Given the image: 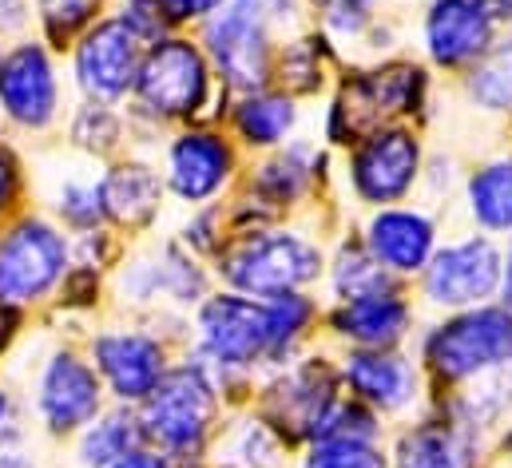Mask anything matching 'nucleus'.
I'll use <instances>...</instances> for the list:
<instances>
[{
  "label": "nucleus",
  "mask_w": 512,
  "mask_h": 468,
  "mask_svg": "<svg viewBox=\"0 0 512 468\" xmlns=\"http://www.w3.org/2000/svg\"><path fill=\"white\" fill-rule=\"evenodd\" d=\"M112 298L128 314H159V310H195L207 298V270L179 242H151L143 250H128L120 266L108 274Z\"/></svg>",
  "instance_id": "obj_5"
},
{
  "label": "nucleus",
  "mask_w": 512,
  "mask_h": 468,
  "mask_svg": "<svg viewBox=\"0 0 512 468\" xmlns=\"http://www.w3.org/2000/svg\"><path fill=\"white\" fill-rule=\"evenodd\" d=\"M469 211L485 231H512V159L489 163L469 179Z\"/></svg>",
  "instance_id": "obj_29"
},
{
  "label": "nucleus",
  "mask_w": 512,
  "mask_h": 468,
  "mask_svg": "<svg viewBox=\"0 0 512 468\" xmlns=\"http://www.w3.org/2000/svg\"><path fill=\"white\" fill-rule=\"evenodd\" d=\"M24 32H32L28 0H0V44L20 40Z\"/></svg>",
  "instance_id": "obj_38"
},
{
  "label": "nucleus",
  "mask_w": 512,
  "mask_h": 468,
  "mask_svg": "<svg viewBox=\"0 0 512 468\" xmlns=\"http://www.w3.org/2000/svg\"><path fill=\"white\" fill-rule=\"evenodd\" d=\"M20 433H28L24 421H20V401H16V393L8 389V381L0 377V441L20 437Z\"/></svg>",
  "instance_id": "obj_41"
},
{
  "label": "nucleus",
  "mask_w": 512,
  "mask_h": 468,
  "mask_svg": "<svg viewBox=\"0 0 512 468\" xmlns=\"http://www.w3.org/2000/svg\"><path fill=\"white\" fill-rule=\"evenodd\" d=\"M112 4H116V0H28L32 32L64 56L68 44H72L84 28H92L100 16L112 12Z\"/></svg>",
  "instance_id": "obj_26"
},
{
  "label": "nucleus",
  "mask_w": 512,
  "mask_h": 468,
  "mask_svg": "<svg viewBox=\"0 0 512 468\" xmlns=\"http://www.w3.org/2000/svg\"><path fill=\"white\" fill-rule=\"evenodd\" d=\"M425 357L445 381L481 377L512 361V310H469L437 326L425 342Z\"/></svg>",
  "instance_id": "obj_13"
},
{
  "label": "nucleus",
  "mask_w": 512,
  "mask_h": 468,
  "mask_svg": "<svg viewBox=\"0 0 512 468\" xmlns=\"http://www.w3.org/2000/svg\"><path fill=\"white\" fill-rule=\"evenodd\" d=\"M334 330L342 338H354L366 350H389L409 330V306H405L401 294H389V290L366 294V298H350V302L338 306Z\"/></svg>",
  "instance_id": "obj_22"
},
{
  "label": "nucleus",
  "mask_w": 512,
  "mask_h": 468,
  "mask_svg": "<svg viewBox=\"0 0 512 468\" xmlns=\"http://www.w3.org/2000/svg\"><path fill=\"white\" fill-rule=\"evenodd\" d=\"M100 203H104V223L120 238H135L155 227L167 203L163 171L139 151H124L120 159L100 167Z\"/></svg>",
  "instance_id": "obj_14"
},
{
  "label": "nucleus",
  "mask_w": 512,
  "mask_h": 468,
  "mask_svg": "<svg viewBox=\"0 0 512 468\" xmlns=\"http://www.w3.org/2000/svg\"><path fill=\"white\" fill-rule=\"evenodd\" d=\"M24 207H28V167H24V155L8 139H0V223L20 215Z\"/></svg>",
  "instance_id": "obj_36"
},
{
  "label": "nucleus",
  "mask_w": 512,
  "mask_h": 468,
  "mask_svg": "<svg viewBox=\"0 0 512 468\" xmlns=\"http://www.w3.org/2000/svg\"><path fill=\"white\" fill-rule=\"evenodd\" d=\"M104 286H108L104 270L72 262V270L64 274V282H60V290L52 298V310H60V314H92V310H100Z\"/></svg>",
  "instance_id": "obj_33"
},
{
  "label": "nucleus",
  "mask_w": 512,
  "mask_h": 468,
  "mask_svg": "<svg viewBox=\"0 0 512 468\" xmlns=\"http://www.w3.org/2000/svg\"><path fill=\"white\" fill-rule=\"evenodd\" d=\"M346 4H354V8H362V12H370L378 0H346Z\"/></svg>",
  "instance_id": "obj_44"
},
{
  "label": "nucleus",
  "mask_w": 512,
  "mask_h": 468,
  "mask_svg": "<svg viewBox=\"0 0 512 468\" xmlns=\"http://www.w3.org/2000/svg\"><path fill=\"white\" fill-rule=\"evenodd\" d=\"M191 357H199L219 385L235 373L255 369L262 357H270L266 302H255L251 294H239V290L207 294L195 306Z\"/></svg>",
  "instance_id": "obj_7"
},
{
  "label": "nucleus",
  "mask_w": 512,
  "mask_h": 468,
  "mask_svg": "<svg viewBox=\"0 0 512 468\" xmlns=\"http://www.w3.org/2000/svg\"><path fill=\"white\" fill-rule=\"evenodd\" d=\"M143 425L139 413L131 405H116L108 401L104 413H96L92 425H84L72 437V457L80 468H112L116 461H124L128 453L143 449Z\"/></svg>",
  "instance_id": "obj_23"
},
{
  "label": "nucleus",
  "mask_w": 512,
  "mask_h": 468,
  "mask_svg": "<svg viewBox=\"0 0 512 468\" xmlns=\"http://www.w3.org/2000/svg\"><path fill=\"white\" fill-rule=\"evenodd\" d=\"M48 215L72 234V238L108 227V223H104V203H100V171L64 175V179L52 187Z\"/></svg>",
  "instance_id": "obj_27"
},
{
  "label": "nucleus",
  "mask_w": 512,
  "mask_h": 468,
  "mask_svg": "<svg viewBox=\"0 0 512 468\" xmlns=\"http://www.w3.org/2000/svg\"><path fill=\"white\" fill-rule=\"evenodd\" d=\"M501 286V254L489 238H465L425 262V298L445 310H469Z\"/></svg>",
  "instance_id": "obj_15"
},
{
  "label": "nucleus",
  "mask_w": 512,
  "mask_h": 468,
  "mask_svg": "<svg viewBox=\"0 0 512 468\" xmlns=\"http://www.w3.org/2000/svg\"><path fill=\"white\" fill-rule=\"evenodd\" d=\"M219 278L239 290V294H290L306 282L318 278L322 254L314 242H306L294 231H266V234H239L235 242L215 250Z\"/></svg>",
  "instance_id": "obj_8"
},
{
  "label": "nucleus",
  "mask_w": 512,
  "mask_h": 468,
  "mask_svg": "<svg viewBox=\"0 0 512 468\" xmlns=\"http://www.w3.org/2000/svg\"><path fill=\"white\" fill-rule=\"evenodd\" d=\"M215 68L203 44L187 32H167L143 48V64L124 104L135 139H155L167 127L199 123L215 96Z\"/></svg>",
  "instance_id": "obj_1"
},
{
  "label": "nucleus",
  "mask_w": 512,
  "mask_h": 468,
  "mask_svg": "<svg viewBox=\"0 0 512 468\" xmlns=\"http://www.w3.org/2000/svg\"><path fill=\"white\" fill-rule=\"evenodd\" d=\"M0 468H44V457L28 445V433L0 441Z\"/></svg>",
  "instance_id": "obj_39"
},
{
  "label": "nucleus",
  "mask_w": 512,
  "mask_h": 468,
  "mask_svg": "<svg viewBox=\"0 0 512 468\" xmlns=\"http://www.w3.org/2000/svg\"><path fill=\"white\" fill-rule=\"evenodd\" d=\"M159 171H163L167 199L195 211L223 195V187L231 183V171H235V151L215 127L187 123L163 139Z\"/></svg>",
  "instance_id": "obj_12"
},
{
  "label": "nucleus",
  "mask_w": 512,
  "mask_h": 468,
  "mask_svg": "<svg viewBox=\"0 0 512 468\" xmlns=\"http://www.w3.org/2000/svg\"><path fill=\"white\" fill-rule=\"evenodd\" d=\"M72 270V234L48 211L24 207L0 223V302L40 314Z\"/></svg>",
  "instance_id": "obj_4"
},
{
  "label": "nucleus",
  "mask_w": 512,
  "mask_h": 468,
  "mask_svg": "<svg viewBox=\"0 0 512 468\" xmlns=\"http://www.w3.org/2000/svg\"><path fill=\"white\" fill-rule=\"evenodd\" d=\"M4 135H8V131H4V116H0V139H4Z\"/></svg>",
  "instance_id": "obj_45"
},
{
  "label": "nucleus",
  "mask_w": 512,
  "mask_h": 468,
  "mask_svg": "<svg viewBox=\"0 0 512 468\" xmlns=\"http://www.w3.org/2000/svg\"><path fill=\"white\" fill-rule=\"evenodd\" d=\"M497 16L489 0H433L425 16V48L441 68L481 60L493 44Z\"/></svg>",
  "instance_id": "obj_16"
},
{
  "label": "nucleus",
  "mask_w": 512,
  "mask_h": 468,
  "mask_svg": "<svg viewBox=\"0 0 512 468\" xmlns=\"http://www.w3.org/2000/svg\"><path fill=\"white\" fill-rule=\"evenodd\" d=\"M64 139L72 151H80L92 163H112L124 151H131V123L128 112L116 104L96 100H72L64 116Z\"/></svg>",
  "instance_id": "obj_21"
},
{
  "label": "nucleus",
  "mask_w": 512,
  "mask_h": 468,
  "mask_svg": "<svg viewBox=\"0 0 512 468\" xmlns=\"http://www.w3.org/2000/svg\"><path fill=\"white\" fill-rule=\"evenodd\" d=\"M199 44L215 76L247 96L266 80V0H227L215 16L199 24Z\"/></svg>",
  "instance_id": "obj_11"
},
{
  "label": "nucleus",
  "mask_w": 512,
  "mask_h": 468,
  "mask_svg": "<svg viewBox=\"0 0 512 468\" xmlns=\"http://www.w3.org/2000/svg\"><path fill=\"white\" fill-rule=\"evenodd\" d=\"M112 468H175V461H171V457H163L159 449L143 445V449H135V453H128L124 461H116Z\"/></svg>",
  "instance_id": "obj_42"
},
{
  "label": "nucleus",
  "mask_w": 512,
  "mask_h": 468,
  "mask_svg": "<svg viewBox=\"0 0 512 468\" xmlns=\"http://www.w3.org/2000/svg\"><path fill=\"white\" fill-rule=\"evenodd\" d=\"M72 100L64 56L52 44H44L36 32L0 44V116L8 135L44 139L60 131Z\"/></svg>",
  "instance_id": "obj_3"
},
{
  "label": "nucleus",
  "mask_w": 512,
  "mask_h": 468,
  "mask_svg": "<svg viewBox=\"0 0 512 468\" xmlns=\"http://www.w3.org/2000/svg\"><path fill=\"white\" fill-rule=\"evenodd\" d=\"M231 119H235V131H239L243 143L274 147V143H282L290 135L298 112H294V104L286 96H255V92H247Z\"/></svg>",
  "instance_id": "obj_28"
},
{
  "label": "nucleus",
  "mask_w": 512,
  "mask_h": 468,
  "mask_svg": "<svg viewBox=\"0 0 512 468\" xmlns=\"http://www.w3.org/2000/svg\"><path fill=\"white\" fill-rule=\"evenodd\" d=\"M143 441L171 461H199L219 417V381L199 357H175L163 381L135 405Z\"/></svg>",
  "instance_id": "obj_2"
},
{
  "label": "nucleus",
  "mask_w": 512,
  "mask_h": 468,
  "mask_svg": "<svg viewBox=\"0 0 512 468\" xmlns=\"http://www.w3.org/2000/svg\"><path fill=\"white\" fill-rule=\"evenodd\" d=\"M274 393H282L278 397V421H290L294 433L306 429V433L318 437L322 421L334 409V381H330V373L322 365H302Z\"/></svg>",
  "instance_id": "obj_24"
},
{
  "label": "nucleus",
  "mask_w": 512,
  "mask_h": 468,
  "mask_svg": "<svg viewBox=\"0 0 512 468\" xmlns=\"http://www.w3.org/2000/svg\"><path fill=\"white\" fill-rule=\"evenodd\" d=\"M302 468H385V457L374 449V441L358 437H318L314 453Z\"/></svg>",
  "instance_id": "obj_34"
},
{
  "label": "nucleus",
  "mask_w": 512,
  "mask_h": 468,
  "mask_svg": "<svg viewBox=\"0 0 512 468\" xmlns=\"http://www.w3.org/2000/svg\"><path fill=\"white\" fill-rule=\"evenodd\" d=\"M143 48L147 44L131 32L116 12L100 16L64 52V72H68L72 96L124 108L131 100L139 64H143Z\"/></svg>",
  "instance_id": "obj_10"
},
{
  "label": "nucleus",
  "mask_w": 512,
  "mask_h": 468,
  "mask_svg": "<svg viewBox=\"0 0 512 468\" xmlns=\"http://www.w3.org/2000/svg\"><path fill=\"white\" fill-rule=\"evenodd\" d=\"M28 318H32V314H24V310H16V306L0 302V361H4L8 353L16 350V342L24 338V330H28Z\"/></svg>",
  "instance_id": "obj_40"
},
{
  "label": "nucleus",
  "mask_w": 512,
  "mask_h": 468,
  "mask_svg": "<svg viewBox=\"0 0 512 468\" xmlns=\"http://www.w3.org/2000/svg\"><path fill=\"white\" fill-rule=\"evenodd\" d=\"M417 88H421V72L413 68H385V72H370L354 80L330 116V135L338 143H350V135L374 127L378 119L393 112H413Z\"/></svg>",
  "instance_id": "obj_17"
},
{
  "label": "nucleus",
  "mask_w": 512,
  "mask_h": 468,
  "mask_svg": "<svg viewBox=\"0 0 512 468\" xmlns=\"http://www.w3.org/2000/svg\"><path fill=\"white\" fill-rule=\"evenodd\" d=\"M104 405H108L104 381L88 361L84 346L60 342L40 357L28 385V409L48 441H72L84 425L96 421V413H104Z\"/></svg>",
  "instance_id": "obj_6"
},
{
  "label": "nucleus",
  "mask_w": 512,
  "mask_h": 468,
  "mask_svg": "<svg viewBox=\"0 0 512 468\" xmlns=\"http://www.w3.org/2000/svg\"><path fill=\"white\" fill-rule=\"evenodd\" d=\"M417 139L401 127L366 135L354 155V191L366 203H397L417 183Z\"/></svg>",
  "instance_id": "obj_18"
},
{
  "label": "nucleus",
  "mask_w": 512,
  "mask_h": 468,
  "mask_svg": "<svg viewBox=\"0 0 512 468\" xmlns=\"http://www.w3.org/2000/svg\"><path fill=\"white\" fill-rule=\"evenodd\" d=\"M433 234V219L421 211H382L370 223V254L393 274H413L433 258Z\"/></svg>",
  "instance_id": "obj_20"
},
{
  "label": "nucleus",
  "mask_w": 512,
  "mask_h": 468,
  "mask_svg": "<svg viewBox=\"0 0 512 468\" xmlns=\"http://www.w3.org/2000/svg\"><path fill=\"white\" fill-rule=\"evenodd\" d=\"M501 290H505V310H512V246L501 258Z\"/></svg>",
  "instance_id": "obj_43"
},
{
  "label": "nucleus",
  "mask_w": 512,
  "mask_h": 468,
  "mask_svg": "<svg viewBox=\"0 0 512 468\" xmlns=\"http://www.w3.org/2000/svg\"><path fill=\"white\" fill-rule=\"evenodd\" d=\"M310 147H290L286 155H278L274 163H266L262 167V175H258V191L270 199V203H290V199H298L302 191H306V183H310Z\"/></svg>",
  "instance_id": "obj_32"
},
{
  "label": "nucleus",
  "mask_w": 512,
  "mask_h": 468,
  "mask_svg": "<svg viewBox=\"0 0 512 468\" xmlns=\"http://www.w3.org/2000/svg\"><path fill=\"white\" fill-rule=\"evenodd\" d=\"M397 468H473V445L461 429L429 421L401 437Z\"/></svg>",
  "instance_id": "obj_25"
},
{
  "label": "nucleus",
  "mask_w": 512,
  "mask_h": 468,
  "mask_svg": "<svg viewBox=\"0 0 512 468\" xmlns=\"http://www.w3.org/2000/svg\"><path fill=\"white\" fill-rule=\"evenodd\" d=\"M469 92H473V100H477L481 108H489V112H509L512 108V44L481 56V64H477L473 76H469Z\"/></svg>",
  "instance_id": "obj_31"
},
{
  "label": "nucleus",
  "mask_w": 512,
  "mask_h": 468,
  "mask_svg": "<svg viewBox=\"0 0 512 468\" xmlns=\"http://www.w3.org/2000/svg\"><path fill=\"white\" fill-rule=\"evenodd\" d=\"M163 4V12H167V24L175 28V32H183L187 24H203L207 16H215L227 0H159Z\"/></svg>",
  "instance_id": "obj_37"
},
{
  "label": "nucleus",
  "mask_w": 512,
  "mask_h": 468,
  "mask_svg": "<svg viewBox=\"0 0 512 468\" xmlns=\"http://www.w3.org/2000/svg\"><path fill=\"white\" fill-rule=\"evenodd\" d=\"M80 346L96 365L108 401L131 409L147 401V393L163 381V373L175 361L167 334L147 322H104Z\"/></svg>",
  "instance_id": "obj_9"
},
{
  "label": "nucleus",
  "mask_w": 512,
  "mask_h": 468,
  "mask_svg": "<svg viewBox=\"0 0 512 468\" xmlns=\"http://www.w3.org/2000/svg\"><path fill=\"white\" fill-rule=\"evenodd\" d=\"M385 286H389V270H385L370 250H362V246H346V250L338 254V266H334V290H338L342 302H350V298H366V294H382Z\"/></svg>",
  "instance_id": "obj_30"
},
{
  "label": "nucleus",
  "mask_w": 512,
  "mask_h": 468,
  "mask_svg": "<svg viewBox=\"0 0 512 468\" xmlns=\"http://www.w3.org/2000/svg\"><path fill=\"white\" fill-rule=\"evenodd\" d=\"M346 381L350 389L378 405L385 413H401L413 405L417 397V373L405 357L397 353H385V350H358L346 357Z\"/></svg>",
  "instance_id": "obj_19"
},
{
  "label": "nucleus",
  "mask_w": 512,
  "mask_h": 468,
  "mask_svg": "<svg viewBox=\"0 0 512 468\" xmlns=\"http://www.w3.org/2000/svg\"><path fill=\"white\" fill-rule=\"evenodd\" d=\"M278 461V441L262 421H247L231 441H227V465L235 468H274Z\"/></svg>",
  "instance_id": "obj_35"
}]
</instances>
